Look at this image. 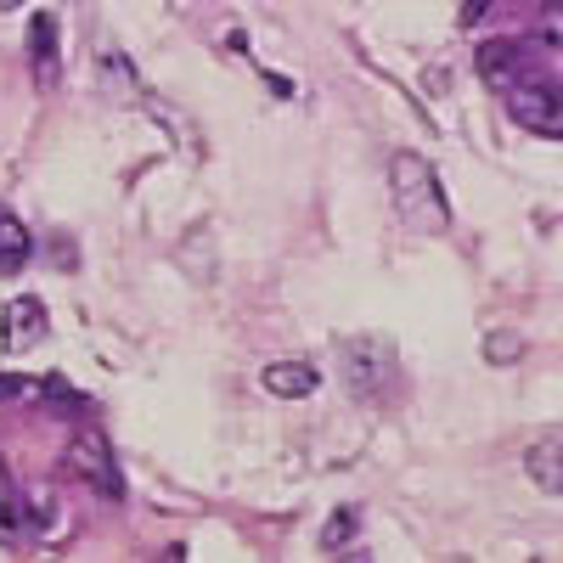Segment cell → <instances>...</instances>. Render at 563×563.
<instances>
[{
    "label": "cell",
    "instance_id": "cell-6",
    "mask_svg": "<svg viewBox=\"0 0 563 563\" xmlns=\"http://www.w3.org/2000/svg\"><path fill=\"white\" fill-rule=\"evenodd\" d=\"M45 333H52V316H45V305L34 294L7 299V310H0V344L7 350H34Z\"/></svg>",
    "mask_w": 563,
    "mask_h": 563
},
{
    "label": "cell",
    "instance_id": "cell-14",
    "mask_svg": "<svg viewBox=\"0 0 563 563\" xmlns=\"http://www.w3.org/2000/svg\"><path fill=\"white\" fill-rule=\"evenodd\" d=\"M7 7H23V0H0V12H7Z\"/></svg>",
    "mask_w": 563,
    "mask_h": 563
},
{
    "label": "cell",
    "instance_id": "cell-13",
    "mask_svg": "<svg viewBox=\"0 0 563 563\" xmlns=\"http://www.w3.org/2000/svg\"><path fill=\"white\" fill-rule=\"evenodd\" d=\"M355 536V512H333V525H327V547H339Z\"/></svg>",
    "mask_w": 563,
    "mask_h": 563
},
{
    "label": "cell",
    "instance_id": "cell-9",
    "mask_svg": "<svg viewBox=\"0 0 563 563\" xmlns=\"http://www.w3.org/2000/svg\"><path fill=\"white\" fill-rule=\"evenodd\" d=\"M29 254H34V243H29L23 220H18V214H0V276L23 271V265H29Z\"/></svg>",
    "mask_w": 563,
    "mask_h": 563
},
{
    "label": "cell",
    "instance_id": "cell-4",
    "mask_svg": "<svg viewBox=\"0 0 563 563\" xmlns=\"http://www.w3.org/2000/svg\"><path fill=\"white\" fill-rule=\"evenodd\" d=\"M68 474L74 479H85L97 496H124V479H119V462H113V445L102 440V434H79L74 445H68Z\"/></svg>",
    "mask_w": 563,
    "mask_h": 563
},
{
    "label": "cell",
    "instance_id": "cell-2",
    "mask_svg": "<svg viewBox=\"0 0 563 563\" xmlns=\"http://www.w3.org/2000/svg\"><path fill=\"white\" fill-rule=\"evenodd\" d=\"M344 384L361 400H384L395 384V350L384 339H350L344 344Z\"/></svg>",
    "mask_w": 563,
    "mask_h": 563
},
{
    "label": "cell",
    "instance_id": "cell-12",
    "mask_svg": "<svg viewBox=\"0 0 563 563\" xmlns=\"http://www.w3.org/2000/svg\"><path fill=\"white\" fill-rule=\"evenodd\" d=\"M29 400V395H40V378H0V400Z\"/></svg>",
    "mask_w": 563,
    "mask_h": 563
},
{
    "label": "cell",
    "instance_id": "cell-7",
    "mask_svg": "<svg viewBox=\"0 0 563 563\" xmlns=\"http://www.w3.org/2000/svg\"><path fill=\"white\" fill-rule=\"evenodd\" d=\"M260 384H265V395H276V400H305V395H316L321 372H316L310 361H271V366L260 372Z\"/></svg>",
    "mask_w": 563,
    "mask_h": 563
},
{
    "label": "cell",
    "instance_id": "cell-3",
    "mask_svg": "<svg viewBox=\"0 0 563 563\" xmlns=\"http://www.w3.org/2000/svg\"><path fill=\"white\" fill-rule=\"evenodd\" d=\"M507 113L519 119L525 130L558 141L563 135V102H558V85L552 79H512L507 85Z\"/></svg>",
    "mask_w": 563,
    "mask_h": 563
},
{
    "label": "cell",
    "instance_id": "cell-11",
    "mask_svg": "<svg viewBox=\"0 0 563 563\" xmlns=\"http://www.w3.org/2000/svg\"><path fill=\"white\" fill-rule=\"evenodd\" d=\"M479 74L496 90H507L512 79H519V45H485V52H479Z\"/></svg>",
    "mask_w": 563,
    "mask_h": 563
},
{
    "label": "cell",
    "instance_id": "cell-8",
    "mask_svg": "<svg viewBox=\"0 0 563 563\" xmlns=\"http://www.w3.org/2000/svg\"><path fill=\"white\" fill-rule=\"evenodd\" d=\"M525 467H530V479H536L547 496H558V490H563V440H558V434H541V440L525 451Z\"/></svg>",
    "mask_w": 563,
    "mask_h": 563
},
{
    "label": "cell",
    "instance_id": "cell-10",
    "mask_svg": "<svg viewBox=\"0 0 563 563\" xmlns=\"http://www.w3.org/2000/svg\"><path fill=\"white\" fill-rule=\"evenodd\" d=\"M34 74L40 85H57V23L52 18H34Z\"/></svg>",
    "mask_w": 563,
    "mask_h": 563
},
{
    "label": "cell",
    "instance_id": "cell-5",
    "mask_svg": "<svg viewBox=\"0 0 563 563\" xmlns=\"http://www.w3.org/2000/svg\"><path fill=\"white\" fill-rule=\"evenodd\" d=\"M45 519H52V496L45 490H18L7 462H0V536H34Z\"/></svg>",
    "mask_w": 563,
    "mask_h": 563
},
{
    "label": "cell",
    "instance_id": "cell-1",
    "mask_svg": "<svg viewBox=\"0 0 563 563\" xmlns=\"http://www.w3.org/2000/svg\"><path fill=\"white\" fill-rule=\"evenodd\" d=\"M389 192H395V209L406 214L411 231H429V238H440V231L451 225V203L440 192V175L422 164L417 153H395L389 164Z\"/></svg>",
    "mask_w": 563,
    "mask_h": 563
}]
</instances>
